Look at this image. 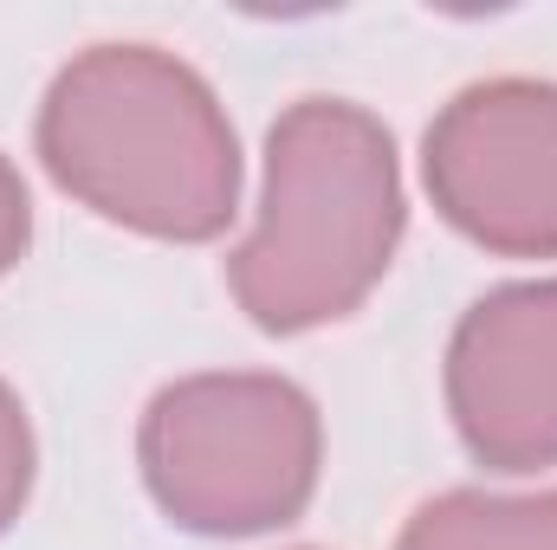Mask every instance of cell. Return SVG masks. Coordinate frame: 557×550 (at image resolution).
Returning a JSON list of instances; mask_svg holds the SVG:
<instances>
[{"mask_svg": "<svg viewBox=\"0 0 557 550\" xmlns=\"http://www.w3.org/2000/svg\"><path fill=\"white\" fill-rule=\"evenodd\" d=\"M46 175L111 227L201 247L240 214V142L214 85L162 46H91L39 104Z\"/></svg>", "mask_w": 557, "mask_h": 550, "instance_id": "6da1fadb", "label": "cell"}, {"mask_svg": "<svg viewBox=\"0 0 557 550\" xmlns=\"http://www.w3.org/2000/svg\"><path fill=\"white\" fill-rule=\"evenodd\" d=\"M403 227V162L383 117L350 98H298L267 130L260 221L227 253V291L273 337L337 324L383 285Z\"/></svg>", "mask_w": 557, "mask_h": 550, "instance_id": "7a4b0ae2", "label": "cell"}, {"mask_svg": "<svg viewBox=\"0 0 557 550\" xmlns=\"http://www.w3.org/2000/svg\"><path fill=\"white\" fill-rule=\"evenodd\" d=\"M143 486L195 538H253L292 525L324 466L318 402L267 370H214L156 389L137 427Z\"/></svg>", "mask_w": 557, "mask_h": 550, "instance_id": "3957f363", "label": "cell"}, {"mask_svg": "<svg viewBox=\"0 0 557 550\" xmlns=\"http://www.w3.org/2000/svg\"><path fill=\"white\" fill-rule=\"evenodd\" d=\"M421 175L454 234L499 260H557V85L486 78L441 104Z\"/></svg>", "mask_w": 557, "mask_h": 550, "instance_id": "277c9868", "label": "cell"}, {"mask_svg": "<svg viewBox=\"0 0 557 550\" xmlns=\"http://www.w3.org/2000/svg\"><path fill=\"white\" fill-rule=\"evenodd\" d=\"M447 414L493 473L557 466V278L499 285L454 324Z\"/></svg>", "mask_w": 557, "mask_h": 550, "instance_id": "5b68a950", "label": "cell"}, {"mask_svg": "<svg viewBox=\"0 0 557 550\" xmlns=\"http://www.w3.org/2000/svg\"><path fill=\"white\" fill-rule=\"evenodd\" d=\"M396 550H557V486L545 492H441L416 505Z\"/></svg>", "mask_w": 557, "mask_h": 550, "instance_id": "8992f818", "label": "cell"}, {"mask_svg": "<svg viewBox=\"0 0 557 550\" xmlns=\"http://www.w3.org/2000/svg\"><path fill=\"white\" fill-rule=\"evenodd\" d=\"M26 499H33V421L0 376V532H13Z\"/></svg>", "mask_w": 557, "mask_h": 550, "instance_id": "52a82bcc", "label": "cell"}, {"mask_svg": "<svg viewBox=\"0 0 557 550\" xmlns=\"http://www.w3.org/2000/svg\"><path fill=\"white\" fill-rule=\"evenodd\" d=\"M26 240H33V201H26V182H20V168L0 155V278L20 266Z\"/></svg>", "mask_w": 557, "mask_h": 550, "instance_id": "ba28073f", "label": "cell"}]
</instances>
